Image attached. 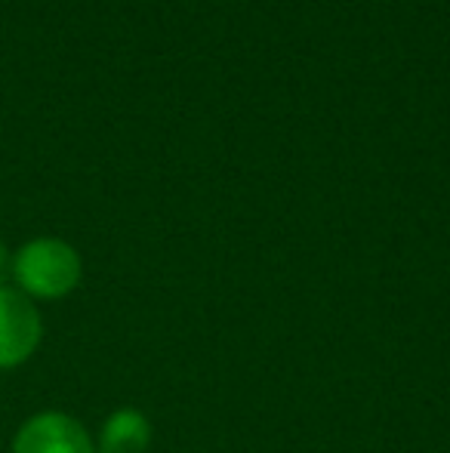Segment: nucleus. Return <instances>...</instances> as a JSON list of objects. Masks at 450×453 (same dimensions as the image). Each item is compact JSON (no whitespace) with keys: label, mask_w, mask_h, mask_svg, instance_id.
Listing matches in <instances>:
<instances>
[{"label":"nucleus","mask_w":450,"mask_h":453,"mask_svg":"<svg viewBox=\"0 0 450 453\" xmlns=\"http://www.w3.org/2000/svg\"><path fill=\"white\" fill-rule=\"evenodd\" d=\"M80 253L62 238H31L12 253V287L34 303H56L78 290Z\"/></svg>","instance_id":"f257e3e1"},{"label":"nucleus","mask_w":450,"mask_h":453,"mask_svg":"<svg viewBox=\"0 0 450 453\" xmlns=\"http://www.w3.org/2000/svg\"><path fill=\"white\" fill-rule=\"evenodd\" d=\"M43 318L34 299L16 287H0V370L22 367L41 349Z\"/></svg>","instance_id":"f03ea898"},{"label":"nucleus","mask_w":450,"mask_h":453,"mask_svg":"<svg viewBox=\"0 0 450 453\" xmlns=\"http://www.w3.org/2000/svg\"><path fill=\"white\" fill-rule=\"evenodd\" d=\"M10 453H93V435L72 413L41 411L16 429Z\"/></svg>","instance_id":"7ed1b4c3"},{"label":"nucleus","mask_w":450,"mask_h":453,"mask_svg":"<svg viewBox=\"0 0 450 453\" xmlns=\"http://www.w3.org/2000/svg\"><path fill=\"white\" fill-rule=\"evenodd\" d=\"M151 419L136 407H118L105 417L99 435L93 438V453H145L151 448Z\"/></svg>","instance_id":"20e7f679"},{"label":"nucleus","mask_w":450,"mask_h":453,"mask_svg":"<svg viewBox=\"0 0 450 453\" xmlns=\"http://www.w3.org/2000/svg\"><path fill=\"white\" fill-rule=\"evenodd\" d=\"M0 287H12V253L0 241Z\"/></svg>","instance_id":"39448f33"}]
</instances>
